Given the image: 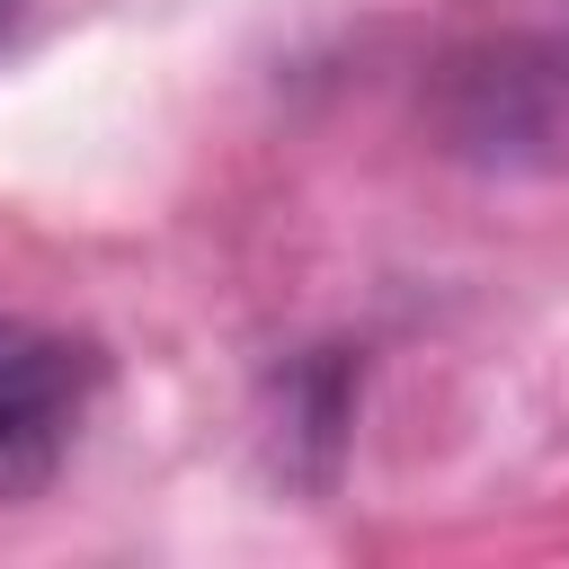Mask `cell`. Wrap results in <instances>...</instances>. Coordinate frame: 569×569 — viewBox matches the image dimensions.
I'll list each match as a JSON object with an SVG mask.
<instances>
[{
    "instance_id": "cell-1",
    "label": "cell",
    "mask_w": 569,
    "mask_h": 569,
    "mask_svg": "<svg viewBox=\"0 0 569 569\" xmlns=\"http://www.w3.org/2000/svg\"><path fill=\"white\" fill-rule=\"evenodd\" d=\"M98 391V356L62 329L0 320V507L36 498L71 453V427Z\"/></svg>"
},
{
    "instance_id": "cell-2",
    "label": "cell",
    "mask_w": 569,
    "mask_h": 569,
    "mask_svg": "<svg viewBox=\"0 0 569 569\" xmlns=\"http://www.w3.org/2000/svg\"><path fill=\"white\" fill-rule=\"evenodd\" d=\"M9 18H18V0H0V27H9Z\"/></svg>"
}]
</instances>
